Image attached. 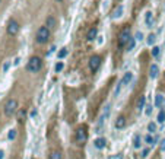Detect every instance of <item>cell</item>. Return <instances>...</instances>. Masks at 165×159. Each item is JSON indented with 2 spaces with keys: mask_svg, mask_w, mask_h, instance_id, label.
<instances>
[{
  "mask_svg": "<svg viewBox=\"0 0 165 159\" xmlns=\"http://www.w3.org/2000/svg\"><path fill=\"white\" fill-rule=\"evenodd\" d=\"M149 153H151V149H143L142 152H140V158H143V159H146L149 156Z\"/></svg>",
  "mask_w": 165,
  "mask_h": 159,
  "instance_id": "f546056e",
  "label": "cell"
},
{
  "mask_svg": "<svg viewBox=\"0 0 165 159\" xmlns=\"http://www.w3.org/2000/svg\"><path fill=\"white\" fill-rule=\"evenodd\" d=\"M50 159H63V156H61V153L59 150H54L53 153L50 155Z\"/></svg>",
  "mask_w": 165,
  "mask_h": 159,
  "instance_id": "83f0119b",
  "label": "cell"
},
{
  "mask_svg": "<svg viewBox=\"0 0 165 159\" xmlns=\"http://www.w3.org/2000/svg\"><path fill=\"white\" fill-rule=\"evenodd\" d=\"M3 158H5V150L0 149V159H3Z\"/></svg>",
  "mask_w": 165,
  "mask_h": 159,
  "instance_id": "60d3db41",
  "label": "cell"
},
{
  "mask_svg": "<svg viewBox=\"0 0 165 159\" xmlns=\"http://www.w3.org/2000/svg\"><path fill=\"white\" fill-rule=\"evenodd\" d=\"M130 38H132V37H130V29H123V31H121L120 32V35H118V43H117V44H118V47H124V45H127V43H129V41H130Z\"/></svg>",
  "mask_w": 165,
  "mask_h": 159,
  "instance_id": "277c9868",
  "label": "cell"
},
{
  "mask_svg": "<svg viewBox=\"0 0 165 159\" xmlns=\"http://www.w3.org/2000/svg\"><path fill=\"white\" fill-rule=\"evenodd\" d=\"M159 148H161V152H165V139H164V140H161Z\"/></svg>",
  "mask_w": 165,
  "mask_h": 159,
  "instance_id": "8d00e7d4",
  "label": "cell"
},
{
  "mask_svg": "<svg viewBox=\"0 0 165 159\" xmlns=\"http://www.w3.org/2000/svg\"><path fill=\"white\" fill-rule=\"evenodd\" d=\"M108 159H123V155L121 153H117V155H111Z\"/></svg>",
  "mask_w": 165,
  "mask_h": 159,
  "instance_id": "d590c367",
  "label": "cell"
},
{
  "mask_svg": "<svg viewBox=\"0 0 165 159\" xmlns=\"http://www.w3.org/2000/svg\"><path fill=\"white\" fill-rule=\"evenodd\" d=\"M158 75H159V67H158V64H152L151 69H149V77H151V79H156Z\"/></svg>",
  "mask_w": 165,
  "mask_h": 159,
  "instance_id": "8fae6325",
  "label": "cell"
},
{
  "mask_svg": "<svg viewBox=\"0 0 165 159\" xmlns=\"http://www.w3.org/2000/svg\"><path fill=\"white\" fill-rule=\"evenodd\" d=\"M101 66V57L99 55H92L91 59H89V69L92 71H97Z\"/></svg>",
  "mask_w": 165,
  "mask_h": 159,
  "instance_id": "52a82bcc",
  "label": "cell"
},
{
  "mask_svg": "<svg viewBox=\"0 0 165 159\" xmlns=\"http://www.w3.org/2000/svg\"><path fill=\"white\" fill-rule=\"evenodd\" d=\"M29 117H31L32 120H35V118L38 117V110H37V108H32V110H31V114H29Z\"/></svg>",
  "mask_w": 165,
  "mask_h": 159,
  "instance_id": "1f68e13d",
  "label": "cell"
},
{
  "mask_svg": "<svg viewBox=\"0 0 165 159\" xmlns=\"http://www.w3.org/2000/svg\"><path fill=\"white\" fill-rule=\"evenodd\" d=\"M140 145H142V137H140V134H134V139H133V148L140 149Z\"/></svg>",
  "mask_w": 165,
  "mask_h": 159,
  "instance_id": "ac0fdd59",
  "label": "cell"
},
{
  "mask_svg": "<svg viewBox=\"0 0 165 159\" xmlns=\"http://www.w3.org/2000/svg\"><path fill=\"white\" fill-rule=\"evenodd\" d=\"M123 13H124V7H123L121 5H118L116 9L113 10V13H111V18H113V19H120V18L123 16Z\"/></svg>",
  "mask_w": 165,
  "mask_h": 159,
  "instance_id": "ba28073f",
  "label": "cell"
},
{
  "mask_svg": "<svg viewBox=\"0 0 165 159\" xmlns=\"http://www.w3.org/2000/svg\"><path fill=\"white\" fill-rule=\"evenodd\" d=\"M152 110H154V108H152V105H148V107H146V111H145V114L149 117V115L152 114Z\"/></svg>",
  "mask_w": 165,
  "mask_h": 159,
  "instance_id": "e575fe53",
  "label": "cell"
},
{
  "mask_svg": "<svg viewBox=\"0 0 165 159\" xmlns=\"http://www.w3.org/2000/svg\"><path fill=\"white\" fill-rule=\"evenodd\" d=\"M164 121H165V110H161L159 112H158V117H156V123L162 124Z\"/></svg>",
  "mask_w": 165,
  "mask_h": 159,
  "instance_id": "7402d4cb",
  "label": "cell"
},
{
  "mask_svg": "<svg viewBox=\"0 0 165 159\" xmlns=\"http://www.w3.org/2000/svg\"><path fill=\"white\" fill-rule=\"evenodd\" d=\"M110 111H111V105H110V104H107V105H105V108H104V112H102V117H104V118H108V115H110Z\"/></svg>",
  "mask_w": 165,
  "mask_h": 159,
  "instance_id": "484cf974",
  "label": "cell"
},
{
  "mask_svg": "<svg viewBox=\"0 0 165 159\" xmlns=\"http://www.w3.org/2000/svg\"><path fill=\"white\" fill-rule=\"evenodd\" d=\"M45 26L48 28V29H54L57 26V21H56L54 16H47L45 19Z\"/></svg>",
  "mask_w": 165,
  "mask_h": 159,
  "instance_id": "7c38bea8",
  "label": "cell"
},
{
  "mask_svg": "<svg viewBox=\"0 0 165 159\" xmlns=\"http://www.w3.org/2000/svg\"><path fill=\"white\" fill-rule=\"evenodd\" d=\"M134 39H136V41H142L143 39V32L142 31H138V32L134 34Z\"/></svg>",
  "mask_w": 165,
  "mask_h": 159,
  "instance_id": "836d02e7",
  "label": "cell"
},
{
  "mask_svg": "<svg viewBox=\"0 0 165 159\" xmlns=\"http://www.w3.org/2000/svg\"><path fill=\"white\" fill-rule=\"evenodd\" d=\"M145 23H146V26L148 28H152L154 26V13L151 10H148L145 13Z\"/></svg>",
  "mask_w": 165,
  "mask_h": 159,
  "instance_id": "9c48e42d",
  "label": "cell"
},
{
  "mask_svg": "<svg viewBox=\"0 0 165 159\" xmlns=\"http://www.w3.org/2000/svg\"><path fill=\"white\" fill-rule=\"evenodd\" d=\"M145 102H146V98H145V96H140L139 101H138V105H136V110H138L139 112L145 108Z\"/></svg>",
  "mask_w": 165,
  "mask_h": 159,
  "instance_id": "d6986e66",
  "label": "cell"
},
{
  "mask_svg": "<svg viewBox=\"0 0 165 159\" xmlns=\"http://www.w3.org/2000/svg\"><path fill=\"white\" fill-rule=\"evenodd\" d=\"M7 139H9V140H15V139H16V130H15V128L9 130V133H7Z\"/></svg>",
  "mask_w": 165,
  "mask_h": 159,
  "instance_id": "4316f807",
  "label": "cell"
},
{
  "mask_svg": "<svg viewBox=\"0 0 165 159\" xmlns=\"http://www.w3.org/2000/svg\"><path fill=\"white\" fill-rule=\"evenodd\" d=\"M75 140H76L77 145H82V143H85L88 140V133H86V128H85V127H79L76 130Z\"/></svg>",
  "mask_w": 165,
  "mask_h": 159,
  "instance_id": "5b68a950",
  "label": "cell"
},
{
  "mask_svg": "<svg viewBox=\"0 0 165 159\" xmlns=\"http://www.w3.org/2000/svg\"><path fill=\"white\" fill-rule=\"evenodd\" d=\"M156 130H158V126H156V123H149L148 124V132L149 134H154V133H156Z\"/></svg>",
  "mask_w": 165,
  "mask_h": 159,
  "instance_id": "ffe728a7",
  "label": "cell"
},
{
  "mask_svg": "<svg viewBox=\"0 0 165 159\" xmlns=\"http://www.w3.org/2000/svg\"><path fill=\"white\" fill-rule=\"evenodd\" d=\"M25 115H27V111H25V110H19V111H18V120L23 121V120H25Z\"/></svg>",
  "mask_w": 165,
  "mask_h": 159,
  "instance_id": "f1b7e54d",
  "label": "cell"
},
{
  "mask_svg": "<svg viewBox=\"0 0 165 159\" xmlns=\"http://www.w3.org/2000/svg\"><path fill=\"white\" fill-rule=\"evenodd\" d=\"M50 38V29L47 26H39L38 31H37V35H35V41L38 44H45Z\"/></svg>",
  "mask_w": 165,
  "mask_h": 159,
  "instance_id": "6da1fadb",
  "label": "cell"
},
{
  "mask_svg": "<svg viewBox=\"0 0 165 159\" xmlns=\"http://www.w3.org/2000/svg\"><path fill=\"white\" fill-rule=\"evenodd\" d=\"M146 43H148L149 47H155V43H156V34H149L146 37Z\"/></svg>",
  "mask_w": 165,
  "mask_h": 159,
  "instance_id": "e0dca14e",
  "label": "cell"
},
{
  "mask_svg": "<svg viewBox=\"0 0 165 159\" xmlns=\"http://www.w3.org/2000/svg\"><path fill=\"white\" fill-rule=\"evenodd\" d=\"M54 51H56V45H51V48H50V51H48V53H47V55H48V57H50V55L53 54Z\"/></svg>",
  "mask_w": 165,
  "mask_h": 159,
  "instance_id": "74e56055",
  "label": "cell"
},
{
  "mask_svg": "<svg viewBox=\"0 0 165 159\" xmlns=\"http://www.w3.org/2000/svg\"><path fill=\"white\" fill-rule=\"evenodd\" d=\"M156 142H158V139H156L154 134H146V136H145V143H146L148 146H152V148H154L155 145H156Z\"/></svg>",
  "mask_w": 165,
  "mask_h": 159,
  "instance_id": "4fadbf2b",
  "label": "cell"
},
{
  "mask_svg": "<svg viewBox=\"0 0 165 159\" xmlns=\"http://www.w3.org/2000/svg\"><path fill=\"white\" fill-rule=\"evenodd\" d=\"M16 110H18L16 99H9L5 104V115H7V117H12V115L16 112Z\"/></svg>",
  "mask_w": 165,
  "mask_h": 159,
  "instance_id": "3957f363",
  "label": "cell"
},
{
  "mask_svg": "<svg viewBox=\"0 0 165 159\" xmlns=\"http://www.w3.org/2000/svg\"><path fill=\"white\" fill-rule=\"evenodd\" d=\"M10 61H5V64H3V69H2V70H3V73H7V70H9V69H10Z\"/></svg>",
  "mask_w": 165,
  "mask_h": 159,
  "instance_id": "d6a6232c",
  "label": "cell"
},
{
  "mask_svg": "<svg viewBox=\"0 0 165 159\" xmlns=\"http://www.w3.org/2000/svg\"><path fill=\"white\" fill-rule=\"evenodd\" d=\"M63 69H64V63H63V61H57L56 66H54V71L56 73H60Z\"/></svg>",
  "mask_w": 165,
  "mask_h": 159,
  "instance_id": "603a6c76",
  "label": "cell"
},
{
  "mask_svg": "<svg viewBox=\"0 0 165 159\" xmlns=\"http://www.w3.org/2000/svg\"><path fill=\"white\" fill-rule=\"evenodd\" d=\"M6 31L9 35H16L19 32V23L15 21V19H10L9 23H7V28H6Z\"/></svg>",
  "mask_w": 165,
  "mask_h": 159,
  "instance_id": "8992f818",
  "label": "cell"
},
{
  "mask_svg": "<svg viewBox=\"0 0 165 159\" xmlns=\"http://www.w3.org/2000/svg\"><path fill=\"white\" fill-rule=\"evenodd\" d=\"M41 67H43L41 59H39V57H31L27 64V70L31 71V73H37V71L41 70Z\"/></svg>",
  "mask_w": 165,
  "mask_h": 159,
  "instance_id": "7a4b0ae2",
  "label": "cell"
},
{
  "mask_svg": "<svg viewBox=\"0 0 165 159\" xmlns=\"http://www.w3.org/2000/svg\"><path fill=\"white\" fill-rule=\"evenodd\" d=\"M98 45H101V44H102V43H104V37H98Z\"/></svg>",
  "mask_w": 165,
  "mask_h": 159,
  "instance_id": "ab89813d",
  "label": "cell"
},
{
  "mask_svg": "<svg viewBox=\"0 0 165 159\" xmlns=\"http://www.w3.org/2000/svg\"><path fill=\"white\" fill-rule=\"evenodd\" d=\"M162 101H164V96L161 93H156L155 95V107H161L162 105Z\"/></svg>",
  "mask_w": 165,
  "mask_h": 159,
  "instance_id": "44dd1931",
  "label": "cell"
},
{
  "mask_svg": "<svg viewBox=\"0 0 165 159\" xmlns=\"http://www.w3.org/2000/svg\"><path fill=\"white\" fill-rule=\"evenodd\" d=\"M19 63H21V59H19V57H16V59H15V61H13V64H15V66H19Z\"/></svg>",
  "mask_w": 165,
  "mask_h": 159,
  "instance_id": "f35d334b",
  "label": "cell"
},
{
  "mask_svg": "<svg viewBox=\"0 0 165 159\" xmlns=\"http://www.w3.org/2000/svg\"><path fill=\"white\" fill-rule=\"evenodd\" d=\"M97 35H98V29L97 28H91L88 31V34H86V39L88 41H94L97 38Z\"/></svg>",
  "mask_w": 165,
  "mask_h": 159,
  "instance_id": "9a60e30c",
  "label": "cell"
},
{
  "mask_svg": "<svg viewBox=\"0 0 165 159\" xmlns=\"http://www.w3.org/2000/svg\"><path fill=\"white\" fill-rule=\"evenodd\" d=\"M67 53H69V51H67V48H66V47H63V48H60V51L57 53V57L61 60V59H64V57L67 55Z\"/></svg>",
  "mask_w": 165,
  "mask_h": 159,
  "instance_id": "cb8c5ba5",
  "label": "cell"
},
{
  "mask_svg": "<svg viewBox=\"0 0 165 159\" xmlns=\"http://www.w3.org/2000/svg\"><path fill=\"white\" fill-rule=\"evenodd\" d=\"M132 79H133V73L132 71H126V73H124V76L121 77V83H123V86L129 85V83L132 82Z\"/></svg>",
  "mask_w": 165,
  "mask_h": 159,
  "instance_id": "5bb4252c",
  "label": "cell"
},
{
  "mask_svg": "<svg viewBox=\"0 0 165 159\" xmlns=\"http://www.w3.org/2000/svg\"><path fill=\"white\" fill-rule=\"evenodd\" d=\"M57 2H61V0H57Z\"/></svg>",
  "mask_w": 165,
  "mask_h": 159,
  "instance_id": "b9f144b4",
  "label": "cell"
},
{
  "mask_svg": "<svg viewBox=\"0 0 165 159\" xmlns=\"http://www.w3.org/2000/svg\"><path fill=\"white\" fill-rule=\"evenodd\" d=\"M134 44H136V39L134 38H130V41H129V43H127V51H132L133 48H134Z\"/></svg>",
  "mask_w": 165,
  "mask_h": 159,
  "instance_id": "d4e9b609",
  "label": "cell"
},
{
  "mask_svg": "<svg viewBox=\"0 0 165 159\" xmlns=\"http://www.w3.org/2000/svg\"><path fill=\"white\" fill-rule=\"evenodd\" d=\"M114 126H116V128H123V127L126 126V118H124V115L117 117L116 123H114Z\"/></svg>",
  "mask_w": 165,
  "mask_h": 159,
  "instance_id": "2e32d148",
  "label": "cell"
},
{
  "mask_svg": "<svg viewBox=\"0 0 165 159\" xmlns=\"http://www.w3.org/2000/svg\"><path fill=\"white\" fill-rule=\"evenodd\" d=\"M0 2H2V0H0Z\"/></svg>",
  "mask_w": 165,
  "mask_h": 159,
  "instance_id": "7bdbcfd3",
  "label": "cell"
},
{
  "mask_svg": "<svg viewBox=\"0 0 165 159\" xmlns=\"http://www.w3.org/2000/svg\"><path fill=\"white\" fill-rule=\"evenodd\" d=\"M159 53H161L159 47H156V45H155V47H152V57H158V55H159Z\"/></svg>",
  "mask_w": 165,
  "mask_h": 159,
  "instance_id": "4dcf8cb0",
  "label": "cell"
},
{
  "mask_svg": "<svg viewBox=\"0 0 165 159\" xmlns=\"http://www.w3.org/2000/svg\"><path fill=\"white\" fill-rule=\"evenodd\" d=\"M107 146V139L105 137H98L94 140V148L97 149H104Z\"/></svg>",
  "mask_w": 165,
  "mask_h": 159,
  "instance_id": "30bf717a",
  "label": "cell"
}]
</instances>
